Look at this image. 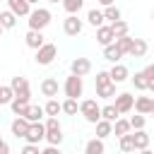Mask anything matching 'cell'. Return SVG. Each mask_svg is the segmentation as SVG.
I'll use <instances>...</instances> for the list:
<instances>
[{
    "label": "cell",
    "mask_w": 154,
    "mask_h": 154,
    "mask_svg": "<svg viewBox=\"0 0 154 154\" xmlns=\"http://www.w3.org/2000/svg\"><path fill=\"white\" fill-rule=\"evenodd\" d=\"M10 87H12L14 96H22V99H31V87H29V79H26V77H22V75L12 77Z\"/></svg>",
    "instance_id": "7"
},
{
    "label": "cell",
    "mask_w": 154,
    "mask_h": 154,
    "mask_svg": "<svg viewBox=\"0 0 154 154\" xmlns=\"http://www.w3.org/2000/svg\"><path fill=\"white\" fill-rule=\"evenodd\" d=\"M84 152H87V154H103V152H106V144H103L101 137H94V140H89V142L84 144Z\"/></svg>",
    "instance_id": "24"
},
{
    "label": "cell",
    "mask_w": 154,
    "mask_h": 154,
    "mask_svg": "<svg viewBox=\"0 0 154 154\" xmlns=\"http://www.w3.org/2000/svg\"><path fill=\"white\" fill-rule=\"evenodd\" d=\"M14 99V91L10 84H2L0 87V106H10V101Z\"/></svg>",
    "instance_id": "36"
},
{
    "label": "cell",
    "mask_w": 154,
    "mask_h": 154,
    "mask_svg": "<svg viewBox=\"0 0 154 154\" xmlns=\"http://www.w3.org/2000/svg\"><path fill=\"white\" fill-rule=\"evenodd\" d=\"M2 31H5V29H2V24H0V36H2Z\"/></svg>",
    "instance_id": "47"
},
{
    "label": "cell",
    "mask_w": 154,
    "mask_h": 154,
    "mask_svg": "<svg viewBox=\"0 0 154 154\" xmlns=\"http://www.w3.org/2000/svg\"><path fill=\"white\" fill-rule=\"evenodd\" d=\"M79 116L87 120V123H96L99 118H101V106L96 103V99H84V101H79Z\"/></svg>",
    "instance_id": "2"
},
{
    "label": "cell",
    "mask_w": 154,
    "mask_h": 154,
    "mask_svg": "<svg viewBox=\"0 0 154 154\" xmlns=\"http://www.w3.org/2000/svg\"><path fill=\"white\" fill-rule=\"evenodd\" d=\"M38 89H41V94H43V96L53 99V96H58V89H60V87H58V79H55V77H46V79L41 82V87H38Z\"/></svg>",
    "instance_id": "16"
},
{
    "label": "cell",
    "mask_w": 154,
    "mask_h": 154,
    "mask_svg": "<svg viewBox=\"0 0 154 154\" xmlns=\"http://www.w3.org/2000/svg\"><path fill=\"white\" fill-rule=\"evenodd\" d=\"M149 116H152V118H154V111H152V113H149Z\"/></svg>",
    "instance_id": "48"
},
{
    "label": "cell",
    "mask_w": 154,
    "mask_h": 154,
    "mask_svg": "<svg viewBox=\"0 0 154 154\" xmlns=\"http://www.w3.org/2000/svg\"><path fill=\"white\" fill-rule=\"evenodd\" d=\"M142 72H144V77H147V79L152 82V79H154V63H149V65H147V67H144Z\"/></svg>",
    "instance_id": "42"
},
{
    "label": "cell",
    "mask_w": 154,
    "mask_h": 154,
    "mask_svg": "<svg viewBox=\"0 0 154 154\" xmlns=\"http://www.w3.org/2000/svg\"><path fill=\"white\" fill-rule=\"evenodd\" d=\"M96 96H99V99H113V96H116V82L96 84Z\"/></svg>",
    "instance_id": "23"
},
{
    "label": "cell",
    "mask_w": 154,
    "mask_h": 154,
    "mask_svg": "<svg viewBox=\"0 0 154 154\" xmlns=\"http://www.w3.org/2000/svg\"><path fill=\"white\" fill-rule=\"evenodd\" d=\"M137 113H144L149 116L154 111V96H135V106H132Z\"/></svg>",
    "instance_id": "13"
},
{
    "label": "cell",
    "mask_w": 154,
    "mask_h": 154,
    "mask_svg": "<svg viewBox=\"0 0 154 154\" xmlns=\"http://www.w3.org/2000/svg\"><path fill=\"white\" fill-rule=\"evenodd\" d=\"M123 58V53L116 48V43H108V46H103V60H108V63H118Z\"/></svg>",
    "instance_id": "27"
},
{
    "label": "cell",
    "mask_w": 154,
    "mask_h": 154,
    "mask_svg": "<svg viewBox=\"0 0 154 154\" xmlns=\"http://www.w3.org/2000/svg\"><path fill=\"white\" fill-rule=\"evenodd\" d=\"M108 75H111V82H116V84H123L125 79H130V70L125 65H120V63H113V67L108 70Z\"/></svg>",
    "instance_id": "12"
},
{
    "label": "cell",
    "mask_w": 154,
    "mask_h": 154,
    "mask_svg": "<svg viewBox=\"0 0 154 154\" xmlns=\"http://www.w3.org/2000/svg\"><path fill=\"white\" fill-rule=\"evenodd\" d=\"M43 125H46V142L60 147V142H63V128L58 123V116H48Z\"/></svg>",
    "instance_id": "3"
},
{
    "label": "cell",
    "mask_w": 154,
    "mask_h": 154,
    "mask_svg": "<svg viewBox=\"0 0 154 154\" xmlns=\"http://www.w3.org/2000/svg\"><path fill=\"white\" fill-rule=\"evenodd\" d=\"M147 51H149V46H147V41L144 38H132V46H130V58H144L147 55Z\"/></svg>",
    "instance_id": "18"
},
{
    "label": "cell",
    "mask_w": 154,
    "mask_h": 154,
    "mask_svg": "<svg viewBox=\"0 0 154 154\" xmlns=\"http://www.w3.org/2000/svg\"><path fill=\"white\" fill-rule=\"evenodd\" d=\"M144 125H147V116H144V113H137V116L130 118V128H132V130H140V128H144Z\"/></svg>",
    "instance_id": "39"
},
{
    "label": "cell",
    "mask_w": 154,
    "mask_h": 154,
    "mask_svg": "<svg viewBox=\"0 0 154 154\" xmlns=\"http://www.w3.org/2000/svg\"><path fill=\"white\" fill-rule=\"evenodd\" d=\"M46 113H43V106H38V103H29V108H26V113H24V118L29 120V123H34V120H41Z\"/></svg>",
    "instance_id": "26"
},
{
    "label": "cell",
    "mask_w": 154,
    "mask_h": 154,
    "mask_svg": "<svg viewBox=\"0 0 154 154\" xmlns=\"http://www.w3.org/2000/svg\"><path fill=\"white\" fill-rule=\"evenodd\" d=\"M17 19H19V17H17L10 7L0 12V24H2V29H14V26H17Z\"/></svg>",
    "instance_id": "21"
},
{
    "label": "cell",
    "mask_w": 154,
    "mask_h": 154,
    "mask_svg": "<svg viewBox=\"0 0 154 154\" xmlns=\"http://www.w3.org/2000/svg\"><path fill=\"white\" fill-rule=\"evenodd\" d=\"M132 142H135V149H140V152H144V149L149 147V135L144 132V128L135 130V135H132Z\"/></svg>",
    "instance_id": "22"
},
{
    "label": "cell",
    "mask_w": 154,
    "mask_h": 154,
    "mask_svg": "<svg viewBox=\"0 0 154 154\" xmlns=\"http://www.w3.org/2000/svg\"><path fill=\"white\" fill-rule=\"evenodd\" d=\"M94 125H96V137L106 140L108 135H113V123H111V120H106V118H99Z\"/></svg>",
    "instance_id": "20"
},
{
    "label": "cell",
    "mask_w": 154,
    "mask_h": 154,
    "mask_svg": "<svg viewBox=\"0 0 154 154\" xmlns=\"http://www.w3.org/2000/svg\"><path fill=\"white\" fill-rule=\"evenodd\" d=\"M60 2H63V7H65L67 14H77L84 7V0H60Z\"/></svg>",
    "instance_id": "35"
},
{
    "label": "cell",
    "mask_w": 154,
    "mask_h": 154,
    "mask_svg": "<svg viewBox=\"0 0 154 154\" xmlns=\"http://www.w3.org/2000/svg\"><path fill=\"white\" fill-rule=\"evenodd\" d=\"M99 2H101V5H103V7H106V5H113V2H116V0H99Z\"/></svg>",
    "instance_id": "45"
},
{
    "label": "cell",
    "mask_w": 154,
    "mask_h": 154,
    "mask_svg": "<svg viewBox=\"0 0 154 154\" xmlns=\"http://www.w3.org/2000/svg\"><path fill=\"white\" fill-rule=\"evenodd\" d=\"M118 147H120V152H135V142H132V135H130V132L120 135V137H118Z\"/></svg>",
    "instance_id": "34"
},
{
    "label": "cell",
    "mask_w": 154,
    "mask_h": 154,
    "mask_svg": "<svg viewBox=\"0 0 154 154\" xmlns=\"http://www.w3.org/2000/svg\"><path fill=\"white\" fill-rule=\"evenodd\" d=\"M113 43H116V48H118L123 55H128V53H130V46H132V36H130V34H125V36H116Z\"/></svg>",
    "instance_id": "25"
},
{
    "label": "cell",
    "mask_w": 154,
    "mask_h": 154,
    "mask_svg": "<svg viewBox=\"0 0 154 154\" xmlns=\"http://www.w3.org/2000/svg\"><path fill=\"white\" fill-rule=\"evenodd\" d=\"M101 12H103V19H108V22H118V19H123V14H120V10L116 7V2H113V5H106Z\"/></svg>",
    "instance_id": "28"
},
{
    "label": "cell",
    "mask_w": 154,
    "mask_h": 154,
    "mask_svg": "<svg viewBox=\"0 0 154 154\" xmlns=\"http://www.w3.org/2000/svg\"><path fill=\"white\" fill-rule=\"evenodd\" d=\"M43 154H58V144H48V147L43 149Z\"/></svg>",
    "instance_id": "43"
},
{
    "label": "cell",
    "mask_w": 154,
    "mask_h": 154,
    "mask_svg": "<svg viewBox=\"0 0 154 154\" xmlns=\"http://www.w3.org/2000/svg\"><path fill=\"white\" fill-rule=\"evenodd\" d=\"M70 72H72V75H79V77L89 75V72H91V60H89V58H75V60L70 63Z\"/></svg>",
    "instance_id": "11"
},
{
    "label": "cell",
    "mask_w": 154,
    "mask_h": 154,
    "mask_svg": "<svg viewBox=\"0 0 154 154\" xmlns=\"http://www.w3.org/2000/svg\"><path fill=\"white\" fill-rule=\"evenodd\" d=\"M29 125H31V123H29L24 116H17V118L10 123V130H12V135H14L17 140H19V137L24 140V137H26V132H29Z\"/></svg>",
    "instance_id": "10"
},
{
    "label": "cell",
    "mask_w": 154,
    "mask_h": 154,
    "mask_svg": "<svg viewBox=\"0 0 154 154\" xmlns=\"http://www.w3.org/2000/svg\"><path fill=\"white\" fill-rule=\"evenodd\" d=\"M152 19H154V12H152Z\"/></svg>",
    "instance_id": "50"
},
{
    "label": "cell",
    "mask_w": 154,
    "mask_h": 154,
    "mask_svg": "<svg viewBox=\"0 0 154 154\" xmlns=\"http://www.w3.org/2000/svg\"><path fill=\"white\" fill-rule=\"evenodd\" d=\"M58 58V48H55V43H43L41 48H36V65H51L53 60Z\"/></svg>",
    "instance_id": "5"
},
{
    "label": "cell",
    "mask_w": 154,
    "mask_h": 154,
    "mask_svg": "<svg viewBox=\"0 0 154 154\" xmlns=\"http://www.w3.org/2000/svg\"><path fill=\"white\" fill-rule=\"evenodd\" d=\"M63 91H65V96H70V99H79V96L84 94V82H82V77L70 72V77H65Z\"/></svg>",
    "instance_id": "4"
},
{
    "label": "cell",
    "mask_w": 154,
    "mask_h": 154,
    "mask_svg": "<svg viewBox=\"0 0 154 154\" xmlns=\"http://www.w3.org/2000/svg\"><path fill=\"white\" fill-rule=\"evenodd\" d=\"M24 41H26V46L29 48H41L43 43H46V38H43V31H38V29H29L26 31V36H24Z\"/></svg>",
    "instance_id": "15"
},
{
    "label": "cell",
    "mask_w": 154,
    "mask_h": 154,
    "mask_svg": "<svg viewBox=\"0 0 154 154\" xmlns=\"http://www.w3.org/2000/svg\"><path fill=\"white\" fill-rule=\"evenodd\" d=\"M48 2H58V0H48Z\"/></svg>",
    "instance_id": "49"
},
{
    "label": "cell",
    "mask_w": 154,
    "mask_h": 154,
    "mask_svg": "<svg viewBox=\"0 0 154 154\" xmlns=\"http://www.w3.org/2000/svg\"><path fill=\"white\" fill-rule=\"evenodd\" d=\"M96 84H106V82H111V75H108V70H101V72H96V79H94Z\"/></svg>",
    "instance_id": "40"
},
{
    "label": "cell",
    "mask_w": 154,
    "mask_h": 154,
    "mask_svg": "<svg viewBox=\"0 0 154 154\" xmlns=\"http://www.w3.org/2000/svg\"><path fill=\"white\" fill-rule=\"evenodd\" d=\"M29 5H31V7H34V5H38V0H29Z\"/></svg>",
    "instance_id": "46"
},
{
    "label": "cell",
    "mask_w": 154,
    "mask_h": 154,
    "mask_svg": "<svg viewBox=\"0 0 154 154\" xmlns=\"http://www.w3.org/2000/svg\"><path fill=\"white\" fill-rule=\"evenodd\" d=\"M22 154H38V144L26 142V144H24V149H22Z\"/></svg>",
    "instance_id": "41"
},
{
    "label": "cell",
    "mask_w": 154,
    "mask_h": 154,
    "mask_svg": "<svg viewBox=\"0 0 154 154\" xmlns=\"http://www.w3.org/2000/svg\"><path fill=\"white\" fill-rule=\"evenodd\" d=\"M26 17H29V29H38V31H43L53 19L51 10H46V7H31V12Z\"/></svg>",
    "instance_id": "1"
},
{
    "label": "cell",
    "mask_w": 154,
    "mask_h": 154,
    "mask_svg": "<svg viewBox=\"0 0 154 154\" xmlns=\"http://www.w3.org/2000/svg\"><path fill=\"white\" fill-rule=\"evenodd\" d=\"M87 22H89V24H91V26L96 29V26H101V24H103L106 19H103V12L94 7V10H89V12H87Z\"/></svg>",
    "instance_id": "29"
},
{
    "label": "cell",
    "mask_w": 154,
    "mask_h": 154,
    "mask_svg": "<svg viewBox=\"0 0 154 154\" xmlns=\"http://www.w3.org/2000/svg\"><path fill=\"white\" fill-rule=\"evenodd\" d=\"M113 106L118 108L120 116H123V113H130L132 106H135V96H132L130 91H120V94H116V103H113Z\"/></svg>",
    "instance_id": "9"
},
{
    "label": "cell",
    "mask_w": 154,
    "mask_h": 154,
    "mask_svg": "<svg viewBox=\"0 0 154 154\" xmlns=\"http://www.w3.org/2000/svg\"><path fill=\"white\" fill-rule=\"evenodd\" d=\"M101 118H106V120H116V118H120V113H118V108L113 106V103H108V106H103L101 108Z\"/></svg>",
    "instance_id": "38"
},
{
    "label": "cell",
    "mask_w": 154,
    "mask_h": 154,
    "mask_svg": "<svg viewBox=\"0 0 154 154\" xmlns=\"http://www.w3.org/2000/svg\"><path fill=\"white\" fill-rule=\"evenodd\" d=\"M113 38H116V34H113L111 24H101V26H96V41H99L101 46L113 43Z\"/></svg>",
    "instance_id": "14"
},
{
    "label": "cell",
    "mask_w": 154,
    "mask_h": 154,
    "mask_svg": "<svg viewBox=\"0 0 154 154\" xmlns=\"http://www.w3.org/2000/svg\"><path fill=\"white\" fill-rule=\"evenodd\" d=\"M111 29H113L116 36H125V34L130 31V24H128L125 19H118V22H111Z\"/></svg>",
    "instance_id": "37"
},
{
    "label": "cell",
    "mask_w": 154,
    "mask_h": 154,
    "mask_svg": "<svg viewBox=\"0 0 154 154\" xmlns=\"http://www.w3.org/2000/svg\"><path fill=\"white\" fill-rule=\"evenodd\" d=\"M24 140H26V142H34V144L46 142V125H43L41 120H34V123L29 125V132H26Z\"/></svg>",
    "instance_id": "8"
},
{
    "label": "cell",
    "mask_w": 154,
    "mask_h": 154,
    "mask_svg": "<svg viewBox=\"0 0 154 154\" xmlns=\"http://www.w3.org/2000/svg\"><path fill=\"white\" fill-rule=\"evenodd\" d=\"M7 7L17 14V17H26L29 12H31V5H29V0H7Z\"/></svg>",
    "instance_id": "17"
},
{
    "label": "cell",
    "mask_w": 154,
    "mask_h": 154,
    "mask_svg": "<svg viewBox=\"0 0 154 154\" xmlns=\"http://www.w3.org/2000/svg\"><path fill=\"white\" fill-rule=\"evenodd\" d=\"M0 154H10V144L0 140Z\"/></svg>",
    "instance_id": "44"
},
{
    "label": "cell",
    "mask_w": 154,
    "mask_h": 154,
    "mask_svg": "<svg viewBox=\"0 0 154 154\" xmlns=\"http://www.w3.org/2000/svg\"><path fill=\"white\" fill-rule=\"evenodd\" d=\"M60 106H63V113H67V116H77V113H79V103H77V99H70V96H67Z\"/></svg>",
    "instance_id": "33"
},
{
    "label": "cell",
    "mask_w": 154,
    "mask_h": 154,
    "mask_svg": "<svg viewBox=\"0 0 154 154\" xmlns=\"http://www.w3.org/2000/svg\"><path fill=\"white\" fill-rule=\"evenodd\" d=\"M29 103H31V99L14 96V99L10 101V108H12V113H14V116H24V113H26V108H29Z\"/></svg>",
    "instance_id": "19"
},
{
    "label": "cell",
    "mask_w": 154,
    "mask_h": 154,
    "mask_svg": "<svg viewBox=\"0 0 154 154\" xmlns=\"http://www.w3.org/2000/svg\"><path fill=\"white\" fill-rule=\"evenodd\" d=\"M130 79H132V84H135V89H137V91H147V84H149V79L144 77V72H142V70H140V72H135Z\"/></svg>",
    "instance_id": "32"
},
{
    "label": "cell",
    "mask_w": 154,
    "mask_h": 154,
    "mask_svg": "<svg viewBox=\"0 0 154 154\" xmlns=\"http://www.w3.org/2000/svg\"><path fill=\"white\" fill-rule=\"evenodd\" d=\"M82 29H84V22H82L77 14H67V17L63 19V31H65L67 36H79Z\"/></svg>",
    "instance_id": "6"
},
{
    "label": "cell",
    "mask_w": 154,
    "mask_h": 154,
    "mask_svg": "<svg viewBox=\"0 0 154 154\" xmlns=\"http://www.w3.org/2000/svg\"><path fill=\"white\" fill-rule=\"evenodd\" d=\"M132 128H130V120H125V118H116L113 120V135H125V132H130Z\"/></svg>",
    "instance_id": "31"
},
{
    "label": "cell",
    "mask_w": 154,
    "mask_h": 154,
    "mask_svg": "<svg viewBox=\"0 0 154 154\" xmlns=\"http://www.w3.org/2000/svg\"><path fill=\"white\" fill-rule=\"evenodd\" d=\"M43 113L46 116H58V113H63V106H60V101L53 96V99H48L46 101V106H43Z\"/></svg>",
    "instance_id": "30"
}]
</instances>
